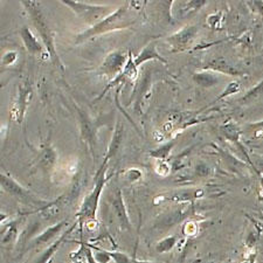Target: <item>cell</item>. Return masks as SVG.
<instances>
[{
  "label": "cell",
  "instance_id": "cell-20",
  "mask_svg": "<svg viewBox=\"0 0 263 263\" xmlns=\"http://www.w3.org/2000/svg\"><path fill=\"white\" fill-rule=\"evenodd\" d=\"M221 133L224 136V138L228 139V141L232 142V143L237 144V145L240 146L241 150H243V147L240 145V142H239L240 129H239V126H237L236 124H233V123H230V124L223 125L222 128H221Z\"/></svg>",
  "mask_w": 263,
  "mask_h": 263
},
{
  "label": "cell",
  "instance_id": "cell-3",
  "mask_svg": "<svg viewBox=\"0 0 263 263\" xmlns=\"http://www.w3.org/2000/svg\"><path fill=\"white\" fill-rule=\"evenodd\" d=\"M21 4H23V6L26 8L29 18L33 21L34 27H35L37 33H39L42 44H44L45 48L49 55L50 61H52L55 66L60 68L61 70H65V66H63L61 59L59 57L57 49H55L53 32L50 31L47 21L45 19V15L41 11L40 4L37 2H29V0H24V2H21Z\"/></svg>",
  "mask_w": 263,
  "mask_h": 263
},
{
  "label": "cell",
  "instance_id": "cell-5",
  "mask_svg": "<svg viewBox=\"0 0 263 263\" xmlns=\"http://www.w3.org/2000/svg\"><path fill=\"white\" fill-rule=\"evenodd\" d=\"M129 60V53L123 52V50H115L105 57L103 63L100 67L101 74L107 76L110 80H115L117 76H120L124 69Z\"/></svg>",
  "mask_w": 263,
  "mask_h": 263
},
{
  "label": "cell",
  "instance_id": "cell-31",
  "mask_svg": "<svg viewBox=\"0 0 263 263\" xmlns=\"http://www.w3.org/2000/svg\"><path fill=\"white\" fill-rule=\"evenodd\" d=\"M156 171L160 176H167L170 173V167L167 163L164 162V160H158V165H157Z\"/></svg>",
  "mask_w": 263,
  "mask_h": 263
},
{
  "label": "cell",
  "instance_id": "cell-33",
  "mask_svg": "<svg viewBox=\"0 0 263 263\" xmlns=\"http://www.w3.org/2000/svg\"><path fill=\"white\" fill-rule=\"evenodd\" d=\"M255 260H256V253H252L242 263H255Z\"/></svg>",
  "mask_w": 263,
  "mask_h": 263
},
{
  "label": "cell",
  "instance_id": "cell-4",
  "mask_svg": "<svg viewBox=\"0 0 263 263\" xmlns=\"http://www.w3.org/2000/svg\"><path fill=\"white\" fill-rule=\"evenodd\" d=\"M61 3L69 7L80 19L83 20V23H86L90 27L101 23L102 20L116 11L111 6L90 5V4L73 2V0H62Z\"/></svg>",
  "mask_w": 263,
  "mask_h": 263
},
{
  "label": "cell",
  "instance_id": "cell-15",
  "mask_svg": "<svg viewBox=\"0 0 263 263\" xmlns=\"http://www.w3.org/2000/svg\"><path fill=\"white\" fill-rule=\"evenodd\" d=\"M203 70H211L214 73H221L226 75L237 76L241 75V71L237 70L235 67H233L230 62L224 60L222 58H215L213 60L210 61L207 65L203 66Z\"/></svg>",
  "mask_w": 263,
  "mask_h": 263
},
{
  "label": "cell",
  "instance_id": "cell-34",
  "mask_svg": "<svg viewBox=\"0 0 263 263\" xmlns=\"http://www.w3.org/2000/svg\"><path fill=\"white\" fill-rule=\"evenodd\" d=\"M134 263H158V262H155V261H141V260H136V258H135V262Z\"/></svg>",
  "mask_w": 263,
  "mask_h": 263
},
{
  "label": "cell",
  "instance_id": "cell-17",
  "mask_svg": "<svg viewBox=\"0 0 263 263\" xmlns=\"http://www.w3.org/2000/svg\"><path fill=\"white\" fill-rule=\"evenodd\" d=\"M193 81L196 82L199 87L202 88H212L216 86L220 82L218 73L211 70H202L199 73L193 74Z\"/></svg>",
  "mask_w": 263,
  "mask_h": 263
},
{
  "label": "cell",
  "instance_id": "cell-7",
  "mask_svg": "<svg viewBox=\"0 0 263 263\" xmlns=\"http://www.w3.org/2000/svg\"><path fill=\"white\" fill-rule=\"evenodd\" d=\"M197 34L198 28L196 26H186L168 36L166 41L171 46L173 52H185L192 46Z\"/></svg>",
  "mask_w": 263,
  "mask_h": 263
},
{
  "label": "cell",
  "instance_id": "cell-9",
  "mask_svg": "<svg viewBox=\"0 0 263 263\" xmlns=\"http://www.w3.org/2000/svg\"><path fill=\"white\" fill-rule=\"evenodd\" d=\"M111 207L114 211V214L116 216V220L120 227L123 231H130L131 230V221L128 214V211H126V206L124 202V199H123L122 191L117 189L112 194L111 198Z\"/></svg>",
  "mask_w": 263,
  "mask_h": 263
},
{
  "label": "cell",
  "instance_id": "cell-29",
  "mask_svg": "<svg viewBox=\"0 0 263 263\" xmlns=\"http://www.w3.org/2000/svg\"><path fill=\"white\" fill-rule=\"evenodd\" d=\"M16 59H18V53L14 52V50L6 52L2 58V66L7 67V66L13 65V63L16 61Z\"/></svg>",
  "mask_w": 263,
  "mask_h": 263
},
{
  "label": "cell",
  "instance_id": "cell-24",
  "mask_svg": "<svg viewBox=\"0 0 263 263\" xmlns=\"http://www.w3.org/2000/svg\"><path fill=\"white\" fill-rule=\"evenodd\" d=\"M89 247L92 249V252H94V257H95V261L97 263H109L110 261H112L111 256H110L109 250L95 247V246H92V245H89Z\"/></svg>",
  "mask_w": 263,
  "mask_h": 263
},
{
  "label": "cell",
  "instance_id": "cell-12",
  "mask_svg": "<svg viewBox=\"0 0 263 263\" xmlns=\"http://www.w3.org/2000/svg\"><path fill=\"white\" fill-rule=\"evenodd\" d=\"M19 34L21 36V40L24 42V46L25 48L27 49V52L31 54V55H37V57H40L44 53V49L45 46L44 44H41V42L37 40V37L34 35V33L31 31V28L27 27V26H24L20 28Z\"/></svg>",
  "mask_w": 263,
  "mask_h": 263
},
{
  "label": "cell",
  "instance_id": "cell-11",
  "mask_svg": "<svg viewBox=\"0 0 263 263\" xmlns=\"http://www.w3.org/2000/svg\"><path fill=\"white\" fill-rule=\"evenodd\" d=\"M33 97V89L28 82H24L19 87V96L15 105V116L18 117L16 122H23L25 112H26L28 104L31 103Z\"/></svg>",
  "mask_w": 263,
  "mask_h": 263
},
{
  "label": "cell",
  "instance_id": "cell-26",
  "mask_svg": "<svg viewBox=\"0 0 263 263\" xmlns=\"http://www.w3.org/2000/svg\"><path fill=\"white\" fill-rule=\"evenodd\" d=\"M110 256H111L112 261L115 263H134L135 258L130 257L128 254L117 252V250H109Z\"/></svg>",
  "mask_w": 263,
  "mask_h": 263
},
{
  "label": "cell",
  "instance_id": "cell-30",
  "mask_svg": "<svg viewBox=\"0 0 263 263\" xmlns=\"http://www.w3.org/2000/svg\"><path fill=\"white\" fill-rule=\"evenodd\" d=\"M142 177H143V173L141 170H138V168H130V170H128V172L125 173V178L131 182L141 180Z\"/></svg>",
  "mask_w": 263,
  "mask_h": 263
},
{
  "label": "cell",
  "instance_id": "cell-13",
  "mask_svg": "<svg viewBox=\"0 0 263 263\" xmlns=\"http://www.w3.org/2000/svg\"><path fill=\"white\" fill-rule=\"evenodd\" d=\"M78 224H79L78 221H75L69 228H67V230L65 231V233H63V234L60 237H59V239L55 241L54 243L48 246V247L46 248L44 252H42L40 255L35 258V260H34L33 263H49L50 260H52V258H53V256L55 255V254H57L59 248L61 247V245L63 243V241L66 240V237L75 230V227L78 226Z\"/></svg>",
  "mask_w": 263,
  "mask_h": 263
},
{
  "label": "cell",
  "instance_id": "cell-35",
  "mask_svg": "<svg viewBox=\"0 0 263 263\" xmlns=\"http://www.w3.org/2000/svg\"><path fill=\"white\" fill-rule=\"evenodd\" d=\"M260 186H261V189L263 190V176L260 177Z\"/></svg>",
  "mask_w": 263,
  "mask_h": 263
},
{
  "label": "cell",
  "instance_id": "cell-1",
  "mask_svg": "<svg viewBox=\"0 0 263 263\" xmlns=\"http://www.w3.org/2000/svg\"><path fill=\"white\" fill-rule=\"evenodd\" d=\"M136 20H137V14H134V12L130 11L128 6L120 7L114 13L102 20L101 23L92 27H89L81 34H79L76 36L75 42L76 44H81V42L91 39V37L102 35V34L126 29L133 26Z\"/></svg>",
  "mask_w": 263,
  "mask_h": 263
},
{
  "label": "cell",
  "instance_id": "cell-14",
  "mask_svg": "<svg viewBox=\"0 0 263 263\" xmlns=\"http://www.w3.org/2000/svg\"><path fill=\"white\" fill-rule=\"evenodd\" d=\"M152 60H157L159 62L167 63L166 59L163 58L162 55L158 53V50H157V42L156 41L148 42L145 47L142 49V52L135 58V63H136V66L139 67L141 65H143V63H146V62L152 61Z\"/></svg>",
  "mask_w": 263,
  "mask_h": 263
},
{
  "label": "cell",
  "instance_id": "cell-10",
  "mask_svg": "<svg viewBox=\"0 0 263 263\" xmlns=\"http://www.w3.org/2000/svg\"><path fill=\"white\" fill-rule=\"evenodd\" d=\"M78 116L80 121V128H81V136L82 139L89 147V150L91 151V154H94L95 145H96V130L95 126L92 124L90 118H89L88 114L82 111V110L78 109Z\"/></svg>",
  "mask_w": 263,
  "mask_h": 263
},
{
  "label": "cell",
  "instance_id": "cell-6",
  "mask_svg": "<svg viewBox=\"0 0 263 263\" xmlns=\"http://www.w3.org/2000/svg\"><path fill=\"white\" fill-rule=\"evenodd\" d=\"M0 184H2V189L7 192L10 196L14 197L18 200L23 201L24 203H28V205H41L42 201L32 196L28 191L23 187L19 182H16L13 178L8 177L6 175H0Z\"/></svg>",
  "mask_w": 263,
  "mask_h": 263
},
{
  "label": "cell",
  "instance_id": "cell-25",
  "mask_svg": "<svg viewBox=\"0 0 263 263\" xmlns=\"http://www.w3.org/2000/svg\"><path fill=\"white\" fill-rule=\"evenodd\" d=\"M262 94H263V80L257 84V86L254 87L252 90H249L240 101L243 102V103H248V102H252L254 100L258 99Z\"/></svg>",
  "mask_w": 263,
  "mask_h": 263
},
{
  "label": "cell",
  "instance_id": "cell-2",
  "mask_svg": "<svg viewBox=\"0 0 263 263\" xmlns=\"http://www.w3.org/2000/svg\"><path fill=\"white\" fill-rule=\"evenodd\" d=\"M109 159L105 158L102 166L100 167L99 172L95 177V185L91 192L84 198L80 210L76 213V221H78L80 227H83V224H88L90 222H95L97 218V210H99L101 194L103 192L104 186L107 185L108 180L111 177H107V167H108Z\"/></svg>",
  "mask_w": 263,
  "mask_h": 263
},
{
  "label": "cell",
  "instance_id": "cell-28",
  "mask_svg": "<svg viewBox=\"0 0 263 263\" xmlns=\"http://www.w3.org/2000/svg\"><path fill=\"white\" fill-rule=\"evenodd\" d=\"M240 90H241L240 83L236 82V81H233V82H231L230 84H228L227 88L224 89V91L222 92V94L220 95V96L218 97V99H216V102L220 101V100H222V99H224V97H227V96L237 94V92H239Z\"/></svg>",
  "mask_w": 263,
  "mask_h": 263
},
{
  "label": "cell",
  "instance_id": "cell-27",
  "mask_svg": "<svg viewBox=\"0 0 263 263\" xmlns=\"http://www.w3.org/2000/svg\"><path fill=\"white\" fill-rule=\"evenodd\" d=\"M78 255H81L82 257L86 258L88 263H97L94 257V252H92V249L86 242H81V248L78 252Z\"/></svg>",
  "mask_w": 263,
  "mask_h": 263
},
{
  "label": "cell",
  "instance_id": "cell-21",
  "mask_svg": "<svg viewBox=\"0 0 263 263\" xmlns=\"http://www.w3.org/2000/svg\"><path fill=\"white\" fill-rule=\"evenodd\" d=\"M123 133H124V130H123V126H122L121 123H118L115 133H114L111 143H110L107 159H110L112 156L116 155V152L118 151V147H120L121 143L123 141Z\"/></svg>",
  "mask_w": 263,
  "mask_h": 263
},
{
  "label": "cell",
  "instance_id": "cell-8",
  "mask_svg": "<svg viewBox=\"0 0 263 263\" xmlns=\"http://www.w3.org/2000/svg\"><path fill=\"white\" fill-rule=\"evenodd\" d=\"M68 226V220H62V221H59L53 226L48 227L47 230H45L39 235L34 237L29 243V248H39L44 247V246H50L54 243L59 237H60L63 233V230Z\"/></svg>",
  "mask_w": 263,
  "mask_h": 263
},
{
  "label": "cell",
  "instance_id": "cell-16",
  "mask_svg": "<svg viewBox=\"0 0 263 263\" xmlns=\"http://www.w3.org/2000/svg\"><path fill=\"white\" fill-rule=\"evenodd\" d=\"M19 221L20 220H13L8 222L4 231H2V247L11 248L16 242L19 236Z\"/></svg>",
  "mask_w": 263,
  "mask_h": 263
},
{
  "label": "cell",
  "instance_id": "cell-23",
  "mask_svg": "<svg viewBox=\"0 0 263 263\" xmlns=\"http://www.w3.org/2000/svg\"><path fill=\"white\" fill-rule=\"evenodd\" d=\"M175 142H168V143H165L163 144L162 146L157 147L155 148L154 151H151V157H154V158L158 159V160H164L167 158V157L170 156V152L172 151L173 146H175Z\"/></svg>",
  "mask_w": 263,
  "mask_h": 263
},
{
  "label": "cell",
  "instance_id": "cell-18",
  "mask_svg": "<svg viewBox=\"0 0 263 263\" xmlns=\"http://www.w3.org/2000/svg\"><path fill=\"white\" fill-rule=\"evenodd\" d=\"M40 166L45 170V171H50L53 168V166L57 163L58 160V154L57 151L54 150V147L52 145H46L42 148L40 152Z\"/></svg>",
  "mask_w": 263,
  "mask_h": 263
},
{
  "label": "cell",
  "instance_id": "cell-32",
  "mask_svg": "<svg viewBox=\"0 0 263 263\" xmlns=\"http://www.w3.org/2000/svg\"><path fill=\"white\" fill-rule=\"evenodd\" d=\"M248 129H249V130H253V131H258V130L263 131V120L260 121V122L252 123V124H249Z\"/></svg>",
  "mask_w": 263,
  "mask_h": 263
},
{
  "label": "cell",
  "instance_id": "cell-19",
  "mask_svg": "<svg viewBox=\"0 0 263 263\" xmlns=\"http://www.w3.org/2000/svg\"><path fill=\"white\" fill-rule=\"evenodd\" d=\"M202 197L201 190H191V191H181V192H177L168 198V200H172L175 202H187L192 201L194 199H199Z\"/></svg>",
  "mask_w": 263,
  "mask_h": 263
},
{
  "label": "cell",
  "instance_id": "cell-36",
  "mask_svg": "<svg viewBox=\"0 0 263 263\" xmlns=\"http://www.w3.org/2000/svg\"><path fill=\"white\" fill-rule=\"evenodd\" d=\"M260 138H262V139H263V136H261V137H260Z\"/></svg>",
  "mask_w": 263,
  "mask_h": 263
},
{
  "label": "cell",
  "instance_id": "cell-22",
  "mask_svg": "<svg viewBox=\"0 0 263 263\" xmlns=\"http://www.w3.org/2000/svg\"><path fill=\"white\" fill-rule=\"evenodd\" d=\"M177 242H178V237L176 235H170L158 241L155 246V249L158 254L170 253L173 248L176 247Z\"/></svg>",
  "mask_w": 263,
  "mask_h": 263
}]
</instances>
